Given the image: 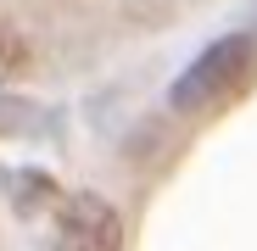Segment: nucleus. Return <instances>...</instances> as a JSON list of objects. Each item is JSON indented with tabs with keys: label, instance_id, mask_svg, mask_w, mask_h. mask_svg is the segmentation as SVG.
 Segmentation results:
<instances>
[{
	"label": "nucleus",
	"instance_id": "4",
	"mask_svg": "<svg viewBox=\"0 0 257 251\" xmlns=\"http://www.w3.org/2000/svg\"><path fill=\"white\" fill-rule=\"evenodd\" d=\"M28 67V45L12 34V28H0V78H12V73H23Z\"/></svg>",
	"mask_w": 257,
	"mask_h": 251
},
{
	"label": "nucleus",
	"instance_id": "3",
	"mask_svg": "<svg viewBox=\"0 0 257 251\" xmlns=\"http://www.w3.org/2000/svg\"><path fill=\"white\" fill-rule=\"evenodd\" d=\"M39 123H45V117H39L28 101H17V95H0V134H34Z\"/></svg>",
	"mask_w": 257,
	"mask_h": 251
},
{
	"label": "nucleus",
	"instance_id": "2",
	"mask_svg": "<svg viewBox=\"0 0 257 251\" xmlns=\"http://www.w3.org/2000/svg\"><path fill=\"white\" fill-rule=\"evenodd\" d=\"M56 251H123V218L101 195H67L56 212Z\"/></svg>",
	"mask_w": 257,
	"mask_h": 251
},
{
	"label": "nucleus",
	"instance_id": "1",
	"mask_svg": "<svg viewBox=\"0 0 257 251\" xmlns=\"http://www.w3.org/2000/svg\"><path fill=\"white\" fill-rule=\"evenodd\" d=\"M251 73H257V45L246 34H229V39H218V45H207L174 78V106L179 112H212V106L235 101L251 84Z\"/></svg>",
	"mask_w": 257,
	"mask_h": 251
}]
</instances>
